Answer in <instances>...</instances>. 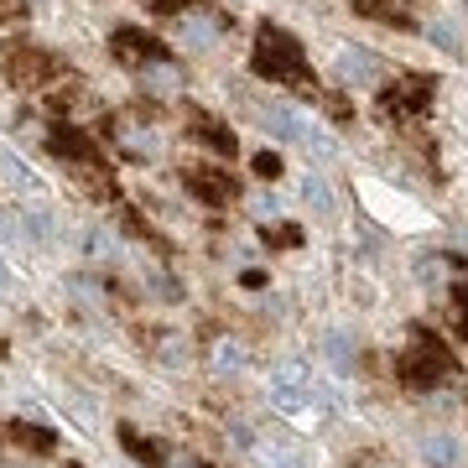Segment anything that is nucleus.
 <instances>
[{"instance_id":"nucleus-11","label":"nucleus","mask_w":468,"mask_h":468,"mask_svg":"<svg viewBox=\"0 0 468 468\" xmlns=\"http://www.w3.org/2000/svg\"><path fill=\"white\" fill-rule=\"evenodd\" d=\"M354 11L365 21H380V27H396V32H411L417 21H411V11H401V5H390V0H354Z\"/></svg>"},{"instance_id":"nucleus-15","label":"nucleus","mask_w":468,"mask_h":468,"mask_svg":"<svg viewBox=\"0 0 468 468\" xmlns=\"http://www.w3.org/2000/svg\"><path fill=\"white\" fill-rule=\"evenodd\" d=\"M27 16H32V5H27V0H0V27H21Z\"/></svg>"},{"instance_id":"nucleus-14","label":"nucleus","mask_w":468,"mask_h":468,"mask_svg":"<svg viewBox=\"0 0 468 468\" xmlns=\"http://www.w3.org/2000/svg\"><path fill=\"white\" fill-rule=\"evenodd\" d=\"M250 167H255V177L276 183V177H282V156H276V151H255V156H250Z\"/></svg>"},{"instance_id":"nucleus-7","label":"nucleus","mask_w":468,"mask_h":468,"mask_svg":"<svg viewBox=\"0 0 468 468\" xmlns=\"http://www.w3.org/2000/svg\"><path fill=\"white\" fill-rule=\"evenodd\" d=\"M110 52H115V63H125V68H146V63H167L172 58L167 42H156V37L141 32V27H120V32L110 37Z\"/></svg>"},{"instance_id":"nucleus-3","label":"nucleus","mask_w":468,"mask_h":468,"mask_svg":"<svg viewBox=\"0 0 468 468\" xmlns=\"http://www.w3.org/2000/svg\"><path fill=\"white\" fill-rule=\"evenodd\" d=\"M396 375H401L406 390H437V385H448L452 375H463L458 369V354L448 349V338L432 334V328H411V338H406L401 359H396Z\"/></svg>"},{"instance_id":"nucleus-1","label":"nucleus","mask_w":468,"mask_h":468,"mask_svg":"<svg viewBox=\"0 0 468 468\" xmlns=\"http://www.w3.org/2000/svg\"><path fill=\"white\" fill-rule=\"evenodd\" d=\"M250 73H255V79H266V84L297 89V94H307V100H318V73L307 68L302 42H297V37H286L282 27H271V21H261V27H255Z\"/></svg>"},{"instance_id":"nucleus-18","label":"nucleus","mask_w":468,"mask_h":468,"mask_svg":"<svg viewBox=\"0 0 468 468\" xmlns=\"http://www.w3.org/2000/svg\"><path fill=\"white\" fill-rule=\"evenodd\" d=\"M151 11H156V16H183L187 5H193V0H146Z\"/></svg>"},{"instance_id":"nucleus-21","label":"nucleus","mask_w":468,"mask_h":468,"mask_svg":"<svg viewBox=\"0 0 468 468\" xmlns=\"http://www.w3.org/2000/svg\"><path fill=\"white\" fill-rule=\"evenodd\" d=\"M0 442H5V421H0Z\"/></svg>"},{"instance_id":"nucleus-4","label":"nucleus","mask_w":468,"mask_h":468,"mask_svg":"<svg viewBox=\"0 0 468 468\" xmlns=\"http://www.w3.org/2000/svg\"><path fill=\"white\" fill-rule=\"evenodd\" d=\"M0 79L11 89L42 94V89H52L63 79V63H58L48 48H37V42H5V48H0Z\"/></svg>"},{"instance_id":"nucleus-2","label":"nucleus","mask_w":468,"mask_h":468,"mask_svg":"<svg viewBox=\"0 0 468 468\" xmlns=\"http://www.w3.org/2000/svg\"><path fill=\"white\" fill-rule=\"evenodd\" d=\"M48 151L63 162L68 172H73V183L84 187L89 198L100 203H115L120 187H115V167L104 162V151L94 146V135L84 131V125H68V120H58L48 131Z\"/></svg>"},{"instance_id":"nucleus-12","label":"nucleus","mask_w":468,"mask_h":468,"mask_svg":"<svg viewBox=\"0 0 468 468\" xmlns=\"http://www.w3.org/2000/svg\"><path fill=\"white\" fill-rule=\"evenodd\" d=\"M120 229H125V234H135V239H146L151 250H172L167 239H162V234L151 229L146 218H141V208H131V203H125V208H120Z\"/></svg>"},{"instance_id":"nucleus-5","label":"nucleus","mask_w":468,"mask_h":468,"mask_svg":"<svg viewBox=\"0 0 468 468\" xmlns=\"http://www.w3.org/2000/svg\"><path fill=\"white\" fill-rule=\"evenodd\" d=\"M432 94H437L432 73H406V79H396V84L380 89V110L390 120H401V125H417V115L432 104Z\"/></svg>"},{"instance_id":"nucleus-16","label":"nucleus","mask_w":468,"mask_h":468,"mask_svg":"<svg viewBox=\"0 0 468 468\" xmlns=\"http://www.w3.org/2000/svg\"><path fill=\"white\" fill-rule=\"evenodd\" d=\"M452 307H458V334L468 338V282L452 286Z\"/></svg>"},{"instance_id":"nucleus-9","label":"nucleus","mask_w":468,"mask_h":468,"mask_svg":"<svg viewBox=\"0 0 468 468\" xmlns=\"http://www.w3.org/2000/svg\"><path fill=\"white\" fill-rule=\"evenodd\" d=\"M120 448L131 452L135 463H146V468H167V448H162L156 437H146L141 427H131V421L120 427Z\"/></svg>"},{"instance_id":"nucleus-10","label":"nucleus","mask_w":468,"mask_h":468,"mask_svg":"<svg viewBox=\"0 0 468 468\" xmlns=\"http://www.w3.org/2000/svg\"><path fill=\"white\" fill-rule=\"evenodd\" d=\"M5 442H16V448L42 458V452L58 448V432H52V427H37V421H5Z\"/></svg>"},{"instance_id":"nucleus-20","label":"nucleus","mask_w":468,"mask_h":468,"mask_svg":"<svg viewBox=\"0 0 468 468\" xmlns=\"http://www.w3.org/2000/svg\"><path fill=\"white\" fill-rule=\"evenodd\" d=\"M0 359H5V338H0Z\"/></svg>"},{"instance_id":"nucleus-19","label":"nucleus","mask_w":468,"mask_h":468,"mask_svg":"<svg viewBox=\"0 0 468 468\" xmlns=\"http://www.w3.org/2000/svg\"><path fill=\"white\" fill-rule=\"evenodd\" d=\"M328 115H338V120H349V100H344V94H334V100H328Z\"/></svg>"},{"instance_id":"nucleus-6","label":"nucleus","mask_w":468,"mask_h":468,"mask_svg":"<svg viewBox=\"0 0 468 468\" xmlns=\"http://www.w3.org/2000/svg\"><path fill=\"white\" fill-rule=\"evenodd\" d=\"M183 187L198 203H208V208H229V203H239V193H245L229 167H208V162H187V167H183Z\"/></svg>"},{"instance_id":"nucleus-8","label":"nucleus","mask_w":468,"mask_h":468,"mask_svg":"<svg viewBox=\"0 0 468 468\" xmlns=\"http://www.w3.org/2000/svg\"><path fill=\"white\" fill-rule=\"evenodd\" d=\"M183 120H187V135H193V141H203V146L214 151V156H224V162H229L234 151H239V135H234L229 125H224V120H214L208 110H198V104H187V110H183Z\"/></svg>"},{"instance_id":"nucleus-13","label":"nucleus","mask_w":468,"mask_h":468,"mask_svg":"<svg viewBox=\"0 0 468 468\" xmlns=\"http://www.w3.org/2000/svg\"><path fill=\"white\" fill-rule=\"evenodd\" d=\"M261 245H271V250H297L302 229L297 224H266V229H261Z\"/></svg>"},{"instance_id":"nucleus-17","label":"nucleus","mask_w":468,"mask_h":468,"mask_svg":"<svg viewBox=\"0 0 468 468\" xmlns=\"http://www.w3.org/2000/svg\"><path fill=\"white\" fill-rule=\"evenodd\" d=\"M427 458H432L437 468H452V442H442V437H432V442H427Z\"/></svg>"}]
</instances>
